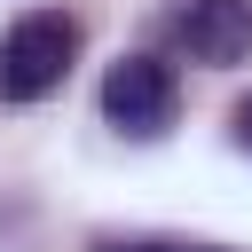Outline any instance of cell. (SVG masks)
<instances>
[{
  "label": "cell",
  "mask_w": 252,
  "mask_h": 252,
  "mask_svg": "<svg viewBox=\"0 0 252 252\" xmlns=\"http://www.w3.org/2000/svg\"><path fill=\"white\" fill-rule=\"evenodd\" d=\"M228 134H236V150H252V94H244V102L228 110Z\"/></svg>",
  "instance_id": "obj_5"
},
{
  "label": "cell",
  "mask_w": 252,
  "mask_h": 252,
  "mask_svg": "<svg viewBox=\"0 0 252 252\" xmlns=\"http://www.w3.org/2000/svg\"><path fill=\"white\" fill-rule=\"evenodd\" d=\"M173 47L189 63H213V71L244 63L252 55V0H181L173 8Z\"/></svg>",
  "instance_id": "obj_3"
},
{
  "label": "cell",
  "mask_w": 252,
  "mask_h": 252,
  "mask_svg": "<svg viewBox=\"0 0 252 252\" xmlns=\"http://www.w3.org/2000/svg\"><path fill=\"white\" fill-rule=\"evenodd\" d=\"M79 63V16L71 8H24L0 32V102H47Z\"/></svg>",
  "instance_id": "obj_1"
},
{
  "label": "cell",
  "mask_w": 252,
  "mask_h": 252,
  "mask_svg": "<svg viewBox=\"0 0 252 252\" xmlns=\"http://www.w3.org/2000/svg\"><path fill=\"white\" fill-rule=\"evenodd\" d=\"M94 252H228V244H189V236H94Z\"/></svg>",
  "instance_id": "obj_4"
},
{
  "label": "cell",
  "mask_w": 252,
  "mask_h": 252,
  "mask_svg": "<svg viewBox=\"0 0 252 252\" xmlns=\"http://www.w3.org/2000/svg\"><path fill=\"white\" fill-rule=\"evenodd\" d=\"M181 110V79L165 55H118L102 71V118L126 134V142H158Z\"/></svg>",
  "instance_id": "obj_2"
}]
</instances>
